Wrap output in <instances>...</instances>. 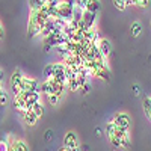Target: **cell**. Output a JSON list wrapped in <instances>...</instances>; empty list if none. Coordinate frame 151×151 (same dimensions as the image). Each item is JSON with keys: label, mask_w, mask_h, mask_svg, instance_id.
<instances>
[{"label": "cell", "mask_w": 151, "mask_h": 151, "mask_svg": "<svg viewBox=\"0 0 151 151\" xmlns=\"http://www.w3.org/2000/svg\"><path fill=\"white\" fill-rule=\"evenodd\" d=\"M50 18L47 17V14L42 9H30V15H29V36H35V35H40L44 29V26L47 24Z\"/></svg>", "instance_id": "obj_1"}, {"label": "cell", "mask_w": 151, "mask_h": 151, "mask_svg": "<svg viewBox=\"0 0 151 151\" xmlns=\"http://www.w3.org/2000/svg\"><path fill=\"white\" fill-rule=\"evenodd\" d=\"M41 91H42L44 94H47V95H53V94H56V95L60 97L62 94H64V91H65V86H64V85H60V83H58V82L53 80V79H50V80H45V82L42 83Z\"/></svg>", "instance_id": "obj_2"}, {"label": "cell", "mask_w": 151, "mask_h": 151, "mask_svg": "<svg viewBox=\"0 0 151 151\" xmlns=\"http://www.w3.org/2000/svg\"><path fill=\"white\" fill-rule=\"evenodd\" d=\"M74 6L76 5H68L67 2L62 0L58 6V18H62L64 21L70 23L74 18Z\"/></svg>", "instance_id": "obj_3"}, {"label": "cell", "mask_w": 151, "mask_h": 151, "mask_svg": "<svg viewBox=\"0 0 151 151\" xmlns=\"http://www.w3.org/2000/svg\"><path fill=\"white\" fill-rule=\"evenodd\" d=\"M53 80H56L58 83L64 85V86L68 85L65 64H53Z\"/></svg>", "instance_id": "obj_4"}, {"label": "cell", "mask_w": 151, "mask_h": 151, "mask_svg": "<svg viewBox=\"0 0 151 151\" xmlns=\"http://www.w3.org/2000/svg\"><path fill=\"white\" fill-rule=\"evenodd\" d=\"M64 148H67L68 151H80L79 147V137L74 132H68L64 137Z\"/></svg>", "instance_id": "obj_5"}, {"label": "cell", "mask_w": 151, "mask_h": 151, "mask_svg": "<svg viewBox=\"0 0 151 151\" xmlns=\"http://www.w3.org/2000/svg\"><path fill=\"white\" fill-rule=\"evenodd\" d=\"M112 122L115 124L118 129H125V130L130 129V116L127 113H116V115L113 116Z\"/></svg>", "instance_id": "obj_6"}, {"label": "cell", "mask_w": 151, "mask_h": 151, "mask_svg": "<svg viewBox=\"0 0 151 151\" xmlns=\"http://www.w3.org/2000/svg\"><path fill=\"white\" fill-rule=\"evenodd\" d=\"M21 82H23V76L20 71H15L12 74V79H11V86H12V91H14L15 95L21 94Z\"/></svg>", "instance_id": "obj_7"}, {"label": "cell", "mask_w": 151, "mask_h": 151, "mask_svg": "<svg viewBox=\"0 0 151 151\" xmlns=\"http://www.w3.org/2000/svg\"><path fill=\"white\" fill-rule=\"evenodd\" d=\"M95 20H97V14H94V12H89V11H86V9L82 12V21L85 23V26L88 29H92L94 27Z\"/></svg>", "instance_id": "obj_8"}, {"label": "cell", "mask_w": 151, "mask_h": 151, "mask_svg": "<svg viewBox=\"0 0 151 151\" xmlns=\"http://www.w3.org/2000/svg\"><path fill=\"white\" fill-rule=\"evenodd\" d=\"M14 106H15L17 110H20V112L24 113V112L27 110V107H29V103L26 101V98L23 97V94H18V95L14 97Z\"/></svg>", "instance_id": "obj_9"}, {"label": "cell", "mask_w": 151, "mask_h": 151, "mask_svg": "<svg viewBox=\"0 0 151 151\" xmlns=\"http://www.w3.org/2000/svg\"><path fill=\"white\" fill-rule=\"evenodd\" d=\"M29 91H38V82L32 79L23 77L21 82V92H29Z\"/></svg>", "instance_id": "obj_10"}, {"label": "cell", "mask_w": 151, "mask_h": 151, "mask_svg": "<svg viewBox=\"0 0 151 151\" xmlns=\"http://www.w3.org/2000/svg\"><path fill=\"white\" fill-rule=\"evenodd\" d=\"M21 94H23L24 98H26V101L29 103V106L35 104V103H40V100H41V95H40L38 91H29V92H21Z\"/></svg>", "instance_id": "obj_11"}, {"label": "cell", "mask_w": 151, "mask_h": 151, "mask_svg": "<svg viewBox=\"0 0 151 151\" xmlns=\"http://www.w3.org/2000/svg\"><path fill=\"white\" fill-rule=\"evenodd\" d=\"M98 48H100V52H101V55L104 58H107L110 55V52H112V45H110V42L106 40V38H101V40L98 41Z\"/></svg>", "instance_id": "obj_12"}, {"label": "cell", "mask_w": 151, "mask_h": 151, "mask_svg": "<svg viewBox=\"0 0 151 151\" xmlns=\"http://www.w3.org/2000/svg\"><path fill=\"white\" fill-rule=\"evenodd\" d=\"M23 118H24V122H26L27 125H35L36 124V121H38V116L35 115V113L32 112V110H26L23 113Z\"/></svg>", "instance_id": "obj_13"}, {"label": "cell", "mask_w": 151, "mask_h": 151, "mask_svg": "<svg viewBox=\"0 0 151 151\" xmlns=\"http://www.w3.org/2000/svg\"><path fill=\"white\" fill-rule=\"evenodd\" d=\"M100 9H101V3H100V0H89L88 5H86V11L94 12V14H97Z\"/></svg>", "instance_id": "obj_14"}, {"label": "cell", "mask_w": 151, "mask_h": 151, "mask_svg": "<svg viewBox=\"0 0 151 151\" xmlns=\"http://www.w3.org/2000/svg\"><path fill=\"white\" fill-rule=\"evenodd\" d=\"M11 151H29V148L24 141H15L11 145Z\"/></svg>", "instance_id": "obj_15"}, {"label": "cell", "mask_w": 151, "mask_h": 151, "mask_svg": "<svg viewBox=\"0 0 151 151\" xmlns=\"http://www.w3.org/2000/svg\"><path fill=\"white\" fill-rule=\"evenodd\" d=\"M45 5H47V0H29V6H30V9H35V11L42 9Z\"/></svg>", "instance_id": "obj_16"}, {"label": "cell", "mask_w": 151, "mask_h": 151, "mask_svg": "<svg viewBox=\"0 0 151 151\" xmlns=\"http://www.w3.org/2000/svg\"><path fill=\"white\" fill-rule=\"evenodd\" d=\"M27 110H32L35 115L40 118V116H42V113H44V107L41 106V103H35V104H30L29 106V109Z\"/></svg>", "instance_id": "obj_17"}, {"label": "cell", "mask_w": 151, "mask_h": 151, "mask_svg": "<svg viewBox=\"0 0 151 151\" xmlns=\"http://www.w3.org/2000/svg\"><path fill=\"white\" fill-rule=\"evenodd\" d=\"M130 32H132V36H134V38L139 36V35L142 33V24L137 23V21L133 23V26H132V30H130Z\"/></svg>", "instance_id": "obj_18"}, {"label": "cell", "mask_w": 151, "mask_h": 151, "mask_svg": "<svg viewBox=\"0 0 151 151\" xmlns=\"http://www.w3.org/2000/svg\"><path fill=\"white\" fill-rule=\"evenodd\" d=\"M68 88H70V91H73V92L82 89V86H80V83H79L77 77H74L73 80H70V82H68Z\"/></svg>", "instance_id": "obj_19"}, {"label": "cell", "mask_w": 151, "mask_h": 151, "mask_svg": "<svg viewBox=\"0 0 151 151\" xmlns=\"http://www.w3.org/2000/svg\"><path fill=\"white\" fill-rule=\"evenodd\" d=\"M42 74H44L45 80H50V79H53V64H52V65H47V67L44 68Z\"/></svg>", "instance_id": "obj_20"}, {"label": "cell", "mask_w": 151, "mask_h": 151, "mask_svg": "<svg viewBox=\"0 0 151 151\" xmlns=\"http://www.w3.org/2000/svg\"><path fill=\"white\" fill-rule=\"evenodd\" d=\"M144 110H145L147 116H148L150 121H151V98H145V100H144Z\"/></svg>", "instance_id": "obj_21"}, {"label": "cell", "mask_w": 151, "mask_h": 151, "mask_svg": "<svg viewBox=\"0 0 151 151\" xmlns=\"http://www.w3.org/2000/svg\"><path fill=\"white\" fill-rule=\"evenodd\" d=\"M112 3H113V6H115L116 9H119V11H124L125 9V0H112Z\"/></svg>", "instance_id": "obj_22"}, {"label": "cell", "mask_w": 151, "mask_h": 151, "mask_svg": "<svg viewBox=\"0 0 151 151\" xmlns=\"http://www.w3.org/2000/svg\"><path fill=\"white\" fill-rule=\"evenodd\" d=\"M6 101H8V94L3 88L0 86V104H5Z\"/></svg>", "instance_id": "obj_23"}, {"label": "cell", "mask_w": 151, "mask_h": 151, "mask_svg": "<svg viewBox=\"0 0 151 151\" xmlns=\"http://www.w3.org/2000/svg\"><path fill=\"white\" fill-rule=\"evenodd\" d=\"M59 3H60V0H47V6L52 9H58Z\"/></svg>", "instance_id": "obj_24"}, {"label": "cell", "mask_w": 151, "mask_h": 151, "mask_svg": "<svg viewBox=\"0 0 151 151\" xmlns=\"http://www.w3.org/2000/svg\"><path fill=\"white\" fill-rule=\"evenodd\" d=\"M88 2H89V0H76V6L85 11V9H86V5H88Z\"/></svg>", "instance_id": "obj_25"}, {"label": "cell", "mask_w": 151, "mask_h": 151, "mask_svg": "<svg viewBox=\"0 0 151 151\" xmlns=\"http://www.w3.org/2000/svg\"><path fill=\"white\" fill-rule=\"evenodd\" d=\"M59 100H60V97L56 95V94L48 95V101H50V104H58V103H59Z\"/></svg>", "instance_id": "obj_26"}, {"label": "cell", "mask_w": 151, "mask_h": 151, "mask_svg": "<svg viewBox=\"0 0 151 151\" xmlns=\"http://www.w3.org/2000/svg\"><path fill=\"white\" fill-rule=\"evenodd\" d=\"M136 5L141 8H147L150 5V0H136Z\"/></svg>", "instance_id": "obj_27"}, {"label": "cell", "mask_w": 151, "mask_h": 151, "mask_svg": "<svg viewBox=\"0 0 151 151\" xmlns=\"http://www.w3.org/2000/svg\"><path fill=\"white\" fill-rule=\"evenodd\" d=\"M0 151H9V147L5 141H0Z\"/></svg>", "instance_id": "obj_28"}, {"label": "cell", "mask_w": 151, "mask_h": 151, "mask_svg": "<svg viewBox=\"0 0 151 151\" xmlns=\"http://www.w3.org/2000/svg\"><path fill=\"white\" fill-rule=\"evenodd\" d=\"M89 89H91V86H89V85L86 83V85H85V86L82 88V92H88V91H89Z\"/></svg>", "instance_id": "obj_29"}, {"label": "cell", "mask_w": 151, "mask_h": 151, "mask_svg": "<svg viewBox=\"0 0 151 151\" xmlns=\"http://www.w3.org/2000/svg\"><path fill=\"white\" fill-rule=\"evenodd\" d=\"M125 5H136V0H125Z\"/></svg>", "instance_id": "obj_30"}, {"label": "cell", "mask_w": 151, "mask_h": 151, "mask_svg": "<svg viewBox=\"0 0 151 151\" xmlns=\"http://www.w3.org/2000/svg\"><path fill=\"white\" fill-rule=\"evenodd\" d=\"M64 2H67L68 5H76V0H64Z\"/></svg>", "instance_id": "obj_31"}, {"label": "cell", "mask_w": 151, "mask_h": 151, "mask_svg": "<svg viewBox=\"0 0 151 151\" xmlns=\"http://www.w3.org/2000/svg\"><path fill=\"white\" fill-rule=\"evenodd\" d=\"M3 76H5L3 74V70H0V83H2V80H3Z\"/></svg>", "instance_id": "obj_32"}, {"label": "cell", "mask_w": 151, "mask_h": 151, "mask_svg": "<svg viewBox=\"0 0 151 151\" xmlns=\"http://www.w3.org/2000/svg\"><path fill=\"white\" fill-rule=\"evenodd\" d=\"M2 38H3V27L0 26V40H2Z\"/></svg>", "instance_id": "obj_33"}, {"label": "cell", "mask_w": 151, "mask_h": 151, "mask_svg": "<svg viewBox=\"0 0 151 151\" xmlns=\"http://www.w3.org/2000/svg\"><path fill=\"white\" fill-rule=\"evenodd\" d=\"M59 151H68V150H67V148H60Z\"/></svg>", "instance_id": "obj_34"}]
</instances>
